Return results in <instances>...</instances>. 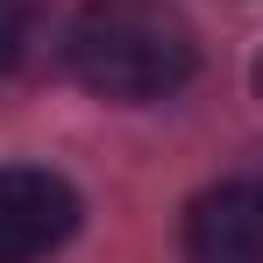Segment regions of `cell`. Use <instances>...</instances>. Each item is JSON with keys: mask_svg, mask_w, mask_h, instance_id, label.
<instances>
[{"mask_svg": "<svg viewBox=\"0 0 263 263\" xmlns=\"http://www.w3.org/2000/svg\"><path fill=\"white\" fill-rule=\"evenodd\" d=\"M185 263H263V185H206L185 206Z\"/></svg>", "mask_w": 263, "mask_h": 263, "instance_id": "3", "label": "cell"}, {"mask_svg": "<svg viewBox=\"0 0 263 263\" xmlns=\"http://www.w3.org/2000/svg\"><path fill=\"white\" fill-rule=\"evenodd\" d=\"M79 235V185L43 164H0V263H43Z\"/></svg>", "mask_w": 263, "mask_h": 263, "instance_id": "2", "label": "cell"}, {"mask_svg": "<svg viewBox=\"0 0 263 263\" xmlns=\"http://www.w3.org/2000/svg\"><path fill=\"white\" fill-rule=\"evenodd\" d=\"M64 71L114 107H149L192 86L199 36L171 0H86L64 22Z\"/></svg>", "mask_w": 263, "mask_h": 263, "instance_id": "1", "label": "cell"}, {"mask_svg": "<svg viewBox=\"0 0 263 263\" xmlns=\"http://www.w3.org/2000/svg\"><path fill=\"white\" fill-rule=\"evenodd\" d=\"M29 50V0H0V79L22 64Z\"/></svg>", "mask_w": 263, "mask_h": 263, "instance_id": "4", "label": "cell"}]
</instances>
